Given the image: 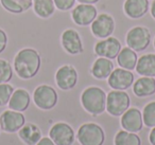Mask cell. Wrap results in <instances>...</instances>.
<instances>
[{
	"label": "cell",
	"instance_id": "6da1fadb",
	"mask_svg": "<svg viewBox=\"0 0 155 145\" xmlns=\"http://www.w3.org/2000/svg\"><path fill=\"white\" fill-rule=\"evenodd\" d=\"M41 55L35 49H21L14 58V70L22 79H30L38 73L41 68Z\"/></svg>",
	"mask_w": 155,
	"mask_h": 145
},
{
	"label": "cell",
	"instance_id": "7a4b0ae2",
	"mask_svg": "<svg viewBox=\"0 0 155 145\" xmlns=\"http://www.w3.org/2000/svg\"><path fill=\"white\" fill-rule=\"evenodd\" d=\"M81 104L91 115H99L106 110V93L99 87H88L81 94Z\"/></svg>",
	"mask_w": 155,
	"mask_h": 145
},
{
	"label": "cell",
	"instance_id": "3957f363",
	"mask_svg": "<svg viewBox=\"0 0 155 145\" xmlns=\"http://www.w3.org/2000/svg\"><path fill=\"white\" fill-rule=\"evenodd\" d=\"M77 137L81 145H103L105 141L103 128L96 123H85L81 125Z\"/></svg>",
	"mask_w": 155,
	"mask_h": 145
},
{
	"label": "cell",
	"instance_id": "277c9868",
	"mask_svg": "<svg viewBox=\"0 0 155 145\" xmlns=\"http://www.w3.org/2000/svg\"><path fill=\"white\" fill-rule=\"evenodd\" d=\"M131 98L123 90H114L106 95V111L114 117H120L130 108Z\"/></svg>",
	"mask_w": 155,
	"mask_h": 145
},
{
	"label": "cell",
	"instance_id": "5b68a950",
	"mask_svg": "<svg viewBox=\"0 0 155 145\" xmlns=\"http://www.w3.org/2000/svg\"><path fill=\"white\" fill-rule=\"evenodd\" d=\"M125 41L129 48L135 52L143 51L151 41V33L146 27H134L127 32Z\"/></svg>",
	"mask_w": 155,
	"mask_h": 145
},
{
	"label": "cell",
	"instance_id": "8992f818",
	"mask_svg": "<svg viewBox=\"0 0 155 145\" xmlns=\"http://www.w3.org/2000/svg\"><path fill=\"white\" fill-rule=\"evenodd\" d=\"M34 103L41 110H50L58 103V93L49 85H41L33 94Z\"/></svg>",
	"mask_w": 155,
	"mask_h": 145
},
{
	"label": "cell",
	"instance_id": "52a82bcc",
	"mask_svg": "<svg viewBox=\"0 0 155 145\" xmlns=\"http://www.w3.org/2000/svg\"><path fill=\"white\" fill-rule=\"evenodd\" d=\"M49 137L55 145H72L74 131L69 124L64 122L55 123L49 130Z\"/></svg>",
	"mask_w": 155,
	"mask_h": 145
},
{
	"label": "cell",
	"instance_id": "ba28073f",
	"mask_svg": "<svg viewBox=\"0 0 155 145\" xmlns=\"http://www.w3.org/2000/svg\"><path fill=\"white\" fill-rule=\"evenodd\" d=\"M26 124L25 115L19 111L9 109L0 115V127L5 132H16Z\"/></svg>",
	"mask_w": 155,
	"mask_h": 145
},
{
	"label": "cell",
	"instance_id": "9c48e42d",
	"mask_svg": "<svg viewBox=\"0 0 155 145\" xmlns=\"http://www.w3.org/2000/svg\"><path fill=\"white\" fill-rule=\"evenodd\" d=\"M115 29L114 18L106 13L98 15L91 22V32L98 38H107L113 34Z\"/></svg>",
	"mask_w": 155,
	"mask_h": 145
},
{
	"label": "cell",
	"instance_id": "30bf717a",
	"mask_svg": "<svg viewBox=\"0 0 155 145\" xmlns=\"http://www.w3.org/2000/svg\"><path fill=\"white\" fill-rule=\"evenodd\" d=\"M134 74L130 70L118 68L113 70L107 77V84L114 90H127L133 85Z\"/></svg>",
	"mask_w": 155,
	"mask_h": 145
},
{
	"label": "cell",
	"instance_id": "8fae6325",
	"mask_svg": "<svg viewBox=\"0 0 155 145\" xmlns=\"http://www.w3.org/2000/svg\"><path fill=\"white\" fill-rule=\"evenodd\" d=\"M121 48V44L116 37L110 36L98 41L95 46V53L99 57H106L110 60L117 58Z\"/></svg>",
	"mask_w": 155,
	"mask_h": 145
},
{
	"label": "cell",
	"instance_id": "7c38bea8",
	"mask_svg": "<svg viewBox=\"0 0 155 145\" xmlns=\"http://www.w3.org/2000/svg\"><path fill=\"white\" fill-rule=\"evenodd\" d=\"M98 16V12L96 7L93 5H85L81 3L78 7H75L71 12V17L75 24L81 27H85L91 24V22L95 20Z\"/></svg>",
	"mask_w": 155,
	"mask_h": 145
},
{
	"label": "cell",
	"instance_id": "4fadbf2b",
	"mask_svg": "<svg viewBox=\"0 0 155 145\" xmlns=\"http://www.w3.org/2000/svg\"><path fill=\"white\" fill-rule=\"evenodd\" d=\"M56 85L62 90H70L78 83V72L74 67L70 65H64L55 73Z\"/></svg>",
	"mask_w": 155,
	"mask_h": 145
},
{
	"label": "cell",
	"instance_id": "5bb4252c",
	"mask_svg": "<svg viewBox=\"0 0 155 145\" xmlns=\"http://www.w3.org/2000/svg\"><path fill=\"white\" fill-rule=\"evenodd\" d=\"M61 43L65 51L71 55H78L84 51L80 35L73 29H67L63 32Z\"/></svg>",
	"mask_w": 155,
	"mask_h": 145
},
{
	"label": "cell",
	"instance_id": "9a60e30c",
	"mask_svg": "<svg viewBox=\"0 0 155 145\" xmlns=\"http://www.w3.org/2000/svg\"><path fill=\"white\" fill-rule=\"evenodd\" d=\"M121 126L130 132H138L142 129V113L137 108H129L121 115Z\"/></svg>",
	"mask_w": 155,
	"mask_h": 145
},
{
	"label": "cell",
	"instance_id": "2e32d148",
	"mask_svg": "<svg viewBox=\"0 0 155 145\" xmlns=\"http://www.w3.org/2000/svg\"><path fill=\"white\" fill-rule=\"evenodd\" d=\"M123 11L130 18H141L149 11V0H125Z\"/></svg>",
	"mask_w": 155,
	"mask_h": 145
},
{
	"label": "cell",
	"instance_id": "e0dca14e",
	"mask_svg": "<svg viewBox=\"0 0 155 145\" xmlns=\"http://www.w3.org/2000/svg\"><path fill=\"white\" fill-rule=\"evenodd\" d=\"M30 101L31 98L29 92L27 90L19 88V89L14 90L8 104H9V108L12 110L22 112V111L28 109L29 105H30Z\"/></svg>",
	"mask_w": 155,
	"mask_h": 145
},
{
	"label": "cell",
	"instance_id": "ac0fdd59",
	"mask_svg": "<svg viewBox=\"0 0 155 145\" xmlns=\"http://www.w3.org/2000/svg\"><path fill=\"white\" fill-rule=\"evenodd\" d=\"M20 140L27 145H35L41 139V131L37 125L27 123L18 130Z\"/></svg>",
	"mask_w": 155,
	"mask_h": 145
},
{
	"label": "cell",
	"instance_id": "d6986e66",
	"mask_svg": "<svg viewBox=\"0 0 155 145\" xmlns=\"http://www.w3.org/2000/svg\"><path fill=\"white\" fill-rule=\"evenodd\" d=\"M133 92L138 98H146L155 93L154 77L142 76L138 79L133 85Z\"/></svg>",
	"mask_w": 155,
	"mask_h": 145
},
{
	"label": "cell",
	"instance_id": "ffe728a7",
	"mask_svg": "<svg viewBox=\"0 0 155 145\" xmlns=\"http://www.w3.org/2000/svg\"><path fill=\"white\" fill-rule=\"evenodd\" d=\"M114 70V64L112 60L106 57H99L95 60L91 67V74L98 79H107Z\"/></svg>",
	"mask_w": 155,
	"mask_h": 145
},
{
	"label": "cell",
	"instance_id": "44dd1931",
	"mask_svg": "<svg viewBox=\"0 0 155 145\" xmlns=\"http://www.w3.org/2000/svg\"><path fill=\"white\" fill-rule=\"evenodd\" d=\"M135 69L141 76L155 77V54L149 53L140 56Z\"/></svg>",
	"mask_w": 155,
	"mask_h": 145
},
{
	"label": "cell",
	"instance_id": "7402d4cb",
	"mask_svg": "<svg viewBox=\"0 0 155 145\" xmlns=\"http://www.w3.org/2000/svg\"><path fill=\"white\" fill-rule=\"evenodd\" d=\"M137 54L134 50L131 48L125 47L122 48L119 52L118 56H117V62L118 65L123 69L127 70H134L136 68V64H137Z\"/></svg>",
	"mask_w": 155,
	"mask_h": 145
},
{
	"label": "cell",
	"instance_id": "603a6c76",
	"mask_svg": "<svg viewBox=\"0 0 155 145\" xmlns=\"http://www.w3.org/2000/svg\"><path fill=\"white\" fill-rule=\"evenodd\" d=\"M0 3L8 12L20 14L33 7V0H0Z\"/></svg>",
	"mask_w": 155,
	"mask_h": 145
},
{
	"label": "cell",
	"instance_id": "cb8c5ba5",
	"mask_svg": "<svg viewBox=\"0 0 155 145\" xmlns=\"http://www.w3.org/2000/svg\"><path fill=\"white\" fill-rule=\"evenodd\" d=\"M34 13L41 18H49L54 13L55 5L53 0H33Z\"/></svg>",
	"mask_w": 155,
	"mask_h": 145
},
{
	"label": "cell",
	"instance_id": "d4e9b609",
	"mask_svg": "<svg viewBox=\"0 0 155 145\" xmlns=\"http://www.w3.org/2000/svg\"><path fill=\"white\" fill-rule=\"evenodd\" d=\"M114 143L115 145H141V140L136 132L120 130L115 136Z\"/></svg>",
	"mask_w": 155,
	"mask_h": 145
},
{
	"label": "cell",
	"instance_id": "484cf974",
	"mask_svg": "<svg viewBox=\"0 0 155 145\" xmlns=\"http://www.w3.org/2000/svg\"><path fill=\"white\" fill-rule=\"evenodd\" d=\"M142 121L147 127L155 126V101L147 104L142 111Z\"/></svg>",
	"mask_w": 155,
	"mask_h": 145
},
{
	"label": "cell",
	"instance_id": "4316f807",
	"mask_svg": "<svg viewBox=\"0 0 155 145\" xmlns=\"http://www.w3.org/2000/svg\"><path fill=\"white\" fill-rule=\"evenodd\" d=\"M13 77V69L10 63L5 60H0V84L8 83Z\"/></svg>",
	"mask_w": 155,
	"mask_h": 145
},
{
	"label": "cell",
	"instance_id": "83f0119b",
	"mask_svg": "<svg viewBox=\"0 0 155 145\" xmlns=\"http://www.w3.org/2000/svg\"><path fill=\"white\" fill-rule=\"evenodd\" d=\"M14 92V88L8 83L0 84V107L5 106L9 103L12 94Z\"/></svg>",
	"mask_w": 155,
	"mask_h": 145
},
{
	"label": "cell",
	"instance_id": "f1b7e54d",
	"mask_svg": "<svg viewBox=\"0 0 155 145\" xmlns=\"http://www.w3.org/2000/svg\"><path fill=\"white\" fill-rule=\"evenodd\" d=\"M54 5L61 11H68L74 5L75 0H53Z\"/></svg>",
	"mask_w": 155,
	"mask_h": 145
},
{
	"label": "cell",
	"instance_id": "f546056e",
	"mask_svg": "<svg viewBox=\"0 0 155 145\" xmlns=\"http://www.w3.org/2000/svg\"><path fill=\"white\" fill-rule=\"evenodd\" d=\"M8 45V36L5 34V32L0 29V53H2L3 51L5 50Z\"/></svg>",
	"mask_w": 155,
	"mask_h": 145
},
{
	"label": "cell",
	"instance_id": "4dcf8cb0",
	"mask_svg": "<svg viewBox=\"0 0 155 145\" xmlns=\"http://www.w3.org/2000/svg\"><path fill=\"white\" fill-rule=\"evenodd\" d=\"M35 145H55V144H54V142L50 138L45 137V138H41Z\"/></svg>",
	"mask_w": 155,
	"mask_h": 145
},
{
	"label": "cell",
	"instance_id": "1f68e13d",
	"mask_svg": "<svg viewBox=\"0 0 155 145\" xmlns=\"http://www.w3.org/2000/svg\"><path fill=\"white\" fill-rule=\"evenodd\" d=\"M149 141L152 145H155V126L152 127V130L150 131V134H149Z\"/></svg>",
	"mask_w": 155,
	"mask_h": 145
},
{
	"label": "cell",
	"instance_id": "d6a6232c",
	"mask_svg": "<svg viewBox=\"0 0 155 145\" xmlns=\"http://www.w3.org/2000/svg\"><path fill=\"white\" fill-rule=\"evenodd\" d=\"M80 3H85V5H94V3L98 2L99 0H78Z\"/></svg>",
	"mask_w": 155,
	"mask_h": 145
},
{
	"label": "cell",
	"instance_id": "836d02e7",
	"mask_svg": "<svg viewBox=\"0 0 155 145\" xmlns=\"http://www.w3.org/2000/svg\"><path fill=\"white\" fill-rule=\"evenodd\" d=\"M151 15L155 19V0L152 2V7H151Z\"/></svg>",
	"mask_w": 155,
	"mask_h": 145
},
{
	"label": "cell",
	"instance_id": "e575fe53",
	"mask_svg": "<svg viewBox=\"0 0 155 145\" xmlns=\"http://www.w3.org/2000/svg\"><path fill=\"white\" fill-rule=\"evenodd\" d=\"M154 48H155V38H154Z\"/></svg>",
	"mask_w": 155,
	"mask_h": 145
},
{
	"label": "cell",
	"instance_id": "d590c367",
	"mask_svg": "<svg viewBox=\"0 0 155 145\" xmlns=\"http://www.w3.org/2000/svg\"><path fill=\"white\" fill-rule=\"evenodd\" d=\"M0 130H1V127H0Z\"/></svg>",
	"mask_w": 155,
	"mask_h": 145
}]
</instances>
